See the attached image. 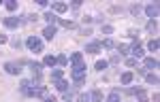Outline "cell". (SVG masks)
<instances>
[{
    "instance_id": "6da1fadb",
    "label": "cell",
    "mask_w": 160,
    "mask_h": 102,
    "mask_svg": "<svg viewBox=\"0 0 160 102\" xmlns=\"http://www.w3.org/2000/svg\"><path fill=\"white\" fill-rule=\"evenodd\" d=\"M26 96H30V98H47V87L45 85H30Z\"/></svg>"
},
{
    "instance_id": "7a4b0ae2",
    "label": "cell",
    "mask_w": 160,
    "mask_h": 102,
    "mask_svg": "<svg viewBox=\"0 0 160 102\" xmlns=\"http://www.w3.org/2000/svg\"><path fill=\"white\" fill-rule=\"evenodd\" d=\"M26 47L30 51H34V53H41L43 51V40L38 36H28L26 38Z\"/></svg>"
},
{
    "instance_id": "3957f363",
    "label": "cell",
    "mask_w": 160,
    "mask_h": 102,
    "mask_svg": "<svg viewBox=\"0 0 160 102\" xmlns=\"http://www.w3.org/2000/svg\"><path fill=\"white\" fill-rule=\"evenodd\" d=\"M4 70H7L9 75H19V72H22V64L19 62H7L4 64Z\"/></svg>"
},
{
    "instance_id": "277c9868",
    "label": "cell",
    "mask_w": 160,
    "mask_h": 102,
    "mask_svg": "<svg viewBox=\"0 0 160 102\" xmlns=\"http://www.w3.org/2000/svg\"><path fill=\"white\" fill-rule=\"evenodd\" d=\"M22 21H24L22 17H4V19H2V24L7 26V28H19Z\"/></svg>"
},
{
    "instance_id": "5b68a950",
    "label": "cell",
    "mask_w": 160,
    "mask_h": 102,
    "mask_svg": "<svg viewBox=\"0 0 160 102\" xmlns=\"http://www.w3.org/2000/svg\"><path fill=\"white\" fill-rule=\"evenodd\" d=\"M145 15H148L152 21H156V17H158V4L154 2V4H148L145 7Z\"/></svg>"
},
{
    "instance_id": "8992f818",
    "label": "cell",
    "mask_w": 160,
    "mask_h": 102,
    "mask_svg": "<svg viewBox=\"0 0 160 102\" xmlns=\"http://www.w3.org/2000/svg\"><path fill=\"white\" fill-rule=\"evenodd\" d=\"M68 11V4L66 2H53L51 4V13H66Z\"/></svg>"
},
{
    "instance_id": "52a82bcc",
    "label": "cell",
    "mask_w": 160,
    "mask_h": 102,
    "mask_svg": "<svg viewBox=\"0 0 160 102\" xmlns=\"http://www.w3.org/2000/svg\"><path fill=\"white\" fill-rule=\"evenodd\" d=\"M100 49H102V47H100L98 40H92V43H88V45H86V53H98Z\"/></svg>"
},
{
    "instance_id": "ba28073f",
    "label": "cell",
    "mask_w": 160,
    "mask_h": 102,
    "mask_svg": "<svg viewBox=\"0 0 160 102\" xmlns=\"http://www.w3.org/2000/svg\"><path fill=\"white\" fill-rule=\"evenodd\" d=\"M143 66H145V70H154V68H158V60H156V58H145V60H143Z\"/></svg>"
},
{
    "instance_id": "9c48e42d",
    "label": "cell",
    "mask_w": 160,
    "mask_h": 102,
    "mask_svg": "<svg viewBox=\"0 0 160 102\" xmlns=\"http://www.w3.org/2000/svg\"><path fill=\"white\" fill-rule=\"evenodd\" d=\"M130 53H132V58H135V60H139V58H143V47L137 43V45L130 47Z\"/></svg>"
},
{
    "instance_id": "30bf717a",
    "label": "cell",
    "mask_w": 160,
    "mask_h": 102,
    "mask_svg": "<svg viewBox=\"0 0 160 102\" xmlns=\"http://www.w3.org/2000/svg\"><path fill=\"white\" fill-rule=\"evenodd\" d=\"M43 36L47 38V40H53V36H56V26H47L43 30Z\"/></svg>"
},
{
    "instance_id": "8fae6325",
    "label": "cell",
    "mask_w": 160,
    "mask_h": 102,
    "mask_svg": "<svg viewBox=\"0 0 160 102\" xmlns=\"http://www.w3.org/2000/svg\"><path fill=\"white\" fill-rule=\"evenodd\" d=\"M71 64L77 66V64H83V53L81 51H75L73 55H71Z\"/></svg>"
},
{
    "instance_id": "7c38bea8",
    "label": "cell",
    "mask_w": 160,
    "mask_h": 102,
    "mask_svg": "<svg viewBox=\"0 0 160 102\" xmlns=\"http://www.w3.org/2000/svg\"><path fill=\"white\" fill-rule=\"evenodd\" d=\"M53 85H56V89L58 91H68V81H64V79H60V81H53Z\"/></svg>"
},
{
    "instance_id": "4fadbf2b",
    "label": "cell",
    "mask_w": 160,
    "mask_h": 102,
    "mask_svg": "<svg viewBox=\"0 0 160 102\" xmlns=\"http://www.w3.org/2000/svg\"><path fill=\"white\" fill-rule=\"evenodd\" d=\"M135 96L139 98V102H149L148 94H145V89H141V87H137V89H135Z\"/></svg>"
},
{
    "instance_id": "5bb4252c",
    "label": "cell",
    "mask_w": 160,
    "mask_h": 102,
    "mask_svg": "<svg viewBox=\"0 0 160 102\" xmlns=\"http://www.w3.org/2000/svg\"><path fill=\"white\" fill-rule=\"evenodd\" d=\"M43 19H45V21H47V26H53L56 24V21H58V17H56V13H45V15H43Z\"/></svg>"
},
{
    "instance_id": "9a60e30c",
    "label": "cell",
    "mask_w": 160,
    "mask_h": 102,
    "mask_svg": "<svg viewBox=\"0 0 160 102\" xmlns=\"http://www.w3.org/2000/svg\"><path fill=\"white\" fill-rule=\"evenodd\" d=\"M56 64H58L56 55H45V58H43V66H51V68H53Z\"/></svg>"
},
{
    "instance_id": "2e32d148",
    "label": "cell",
    "mask_w": 160,
    "mask_h": 102,
    "mask_svg": "<svg viewBox=\"0 0 160 102\" xmlns=\"http://www.w3.org/2000/svg\"><path fill=\"white\" fill-rule=\"evenodd\" d=\"M145 81H148L149 85H158V75L156 72H148L145 75Z\"/></svg>"
},
{
    "instance_id": "e0dca14e",
    "label": "cell",
    "mask_w": 160,
    "mask_h": 102,
    "mask_svg": "<svg viewBox=\"0 0 160 102\" xmlns=\"http://www.w3.org/2000/svg\"><path fill=\"white\" fill-rule=\"evenodd\" d=\"M90 100L92 102H102V91H100V89H94V91L90 94Z\"/></svg>"
},
{
    "instance_id": "ac0fdd59",
    "label": "cell",
    "mask_w": 160,
    "mask_h": 102,
    "mask_svg": "<svg viewBox=\"0 0 160 102\" xmlns=\"http://www.w3.org/2000/svg\"><path fill=\"white\" fill-rule=\"evenodd\" d=\"M120 79H122V83H124V85H128V83H132L135 75H132V72H122V76H120Z\"/></svg>"
},
{
    "instance_id": "d6986e66",
    "label": "cell",
    "mask_w": 160,
    "mask_h": 102,
    "mask_svg": "<svg viewBox=\"0 0 160 102\" xmlns=\"http://www.w3.org/2000/svg\"><path fill=\"white\" fill-rule=\"evenodd\" d=\"M105 102H120V89H113V91L109 94V98H107Z\"/></svg>"
},
{
    "instance_id": "ffe728a7",
    "label": "cell",
    "mask_w": 160,
    "mask_h": 102,
    "mask_svg": "<svg viewBox=\"0 0 160 102\" xmlns=\"http://www.w3.org/2000/svg\"><path fill=\"white\" fill-rule=\"evenodd\" d=\"M58 24H60L62 28H66V30H73L75 28V21H71V19H58Z\"/></svg>"
},
{
    "instance_id": "44dd1931",
    "label": "cell",
    "mask_w": 160,
    "mask_h": 102,
    "mask_svg": "<svg viewBox=\"0 0 160 102\" xmlns=\"http://www.w3.org/2000/svg\"><path fill=\"white\" fill-rule=\"evenodd\" d=\"M30 85H32V81H28V79H24V81L19 83V91H22V94L26 96V91L30 89Z\"/></svg>"
},
{
    "instance_id": "7402d4cb",
    "label": "cell",
    "mask_w": 160,
    "mask_h": 102,
    "mask_svg": "<svg viewBox=\"0 0 160 102\" xmlns=\"http://www.w3.org/2000/svg\"><path fill=\"white\" fill-rule=\"evenodd\" d=\"M62 75H64V72H62V68H56V70H51V81H60Z\"/></svg>"
},
{
    "instance_id": "603a6c76",
    "label": "cell",
    "mask_w": 160,
    "mask_h": 102,
    "mask_svg": "<svg viewBox=\"0 0 160 102\" xmlns=\"http://www.w3.org/2000/svg\"><path fill=\"white\" fill-rule=\"evenodd\" d=\"M107 66H109V62H107V60H98V62H96V66H94V68H96V70H98V72H102V70H105V68H107Z\"/></svg>"
},
{
    "instance_id": "cb8c5ba5",
    "label": "cell",
    "mask_w": 160,
    "mask_h": 102,
    "mask_svg": "<svg viewBox=\"0 0 160 102\" xmlns=\"http://www.w3.org/2000/svg\"><path fill=\"white\" fill-rule=\"evenodd\" d=\"M158 47H160L158 38H152V40H149V45H148V49L149 51H158Z\"/></svg>"
},
{
    "instance_id": "d4e9b609",
    "label": "cell",
    "mask_w": 160,
    "mask_h": 102,
    "mask_svg": "<svg viewBox=\"0 0 160 102\" xmlns=\"http://www.w3.org/2000/svg\"><path fill=\"white\" fill-rule=\"evenodd\" d=\"M100 47H105V49H113V47H115V43H113L111 38H105V40L100 43Z\"/></svg>"
},
{
    "instance_id": "484cf974",
    "label": "cell",
    "mask_w": 160,
    "mask_h": 102,
    "mask_svg": "<svg viewBox=\"0 0 160 102\" xmlns=\"http://www.w3.org/2000/svg\"><path fill=\"white\" fill-rule=\"evenodd\" d=\"M118 51H120V55H126V53H130V47L128 45H118Z\"/></svg>"
},
{
    "instance_id": "4316f807",
    "label": "cell",
    "mask_w": 160,
    "mask_h": 102,
    "mask_svg": "<svg viewBox=\"0 0 160 102\" xmlns=\"http://www.w3.org/2000/svg\"><path fill=\"white\" fill-rule=\"evenodd\" d=\"M56 60H58V64H60V66H66V64H68V58H66L64 53H60V55H58Z\"/></svg>"
},
{
    "instance_id": "83f0119b",
    "label": "cell",
    "mask_w": 160,
    "mask_h": 102,
    "mask_svg": "<svg viewBox=\"0 0 160 102\" xmlns=\"http://www.w3.org/2000/svg\"><path fill=\"white\" fill-rule=\"evenodd\" d=\"M156 30H158V24L149 19V21H148V32H156Z\"/></svg>"
},
{
    "instance_id": "f1b7e54d",
    "label": "cell",
    "mask_w": 160,
    "mask_h": 102,
    "mask_svg": "<svg viewBox=\"0 0 160 102\" xmlns=\"http://www.w3.org/2000/svg\"><path fill=\"white\" fill-rule=\"evenodd\" d=\"M4 7H7L9 11H15V9H17V2H15V0H9V2H4Z\"/></svg>"
},
{
    "instance_id": "f546056e",
    "label": "cell",
    "mask_w": 160,
    "mask_h": 102,
    "mask_svg": "<svg viewBox=\"0 0 160 102\" xmlns=\"http://www.w3.org/2000/svg\"><path fill=\"white\" fill-rule=\"evenodd\" d=\"M120 60H122V55H120V53H111V60H109V64H118Z\"/></svg>"
},
{
    "instance_id": "4dcf8cb0",
    "label": "cell",
    "mask_w": 160,
    "mask_h": 102,
    "mask_svg": "<svg viewBox=\"0 0 160 102\" xmlns=\"http://www.w3.org/2000/svg\"><path fill=\"white\" fill-rule=\"evenodd\" d=\"M77 102H90V94H79V98H77Z\"/></svg>"
},
{
    "instance_id": "1f68e13d",
    "label": "cell",
    "mask_w": 160,
    "mask_h": 102,
    "mask_svg": "<svg viewBox=\"0 0 160 102\" xmlns=\"http://www.w3.org/2000/svg\"><path fill=\"white\" fill-rule=\"evenodd\" d=\"M102 34H105V36L113 34V26H102Z\"/></svg>"
},
{
    "instance_id": "d6a6232c",
    "label": "cell",
    "mask_w": 160,
    "mask_h": 102,
    "mask_svg": "<svg viewBox=\"0 0 160 102\" xmlns=\"http://www.w3.org/2000/svg\"><path fill=\"white\" fill-rule=\"evenodd\" d=\"M130 13H132V15H139V13H141V7H139V4H130Z\"/></svg>"
},
{
    "instance_id": "836d02e7",
    "label": "cell",
    "mask_w": 160,
    "mask_h": 102,
    "mask_svg": "<svg viewBox=\"0 0 160 102\" xmlns=\"http://www.w3.org/2000/svg\"><path fill=\"white\" fill-rule=\"evenodd\" d=\"M126 66H130V68L137 66V60H135V58H128V60H126Z\"/></svg>"
},
{
    "instance_id": "e575fe53",
    "label": "cell",
    "mask_w": 160,
    "mask_h": 102,
    "mask_svg": "<svg viewBox=\"0 0 160 102\" xmlns=\"http://www.w3.org/2000/svg\"><path fill=\"white\" fill-rule=\"evenodd\" d=\"M13 47H15V49H19V47H22V40H19V38H15V40H13Z\"/></svg>"
},
{
    "instance_id": "d590c367",
    "label": "cell",
    "mask_w": 160,
    "mask_h": 102,
    "mask_svg": "<svg viewBox=\"0 0 160 102\" xmlns=\"http://www.w3.org/2000/svg\"><path fill=\"white\" fill-rule=\"evenodd\" d=\"M90 21H94V17H92V15H86V17H83V24H90Z\"/></svg>"
},
{
    "instance_id": "8d00e7d4",
    "label": "cell",
    "mask_w": 160,
    "mask_h": 102,
    "mask_svg": "<svg viewBox=\"0 0 160 102\" xmlns=\"http://www.w3.org/2000/svg\"><path fill=\"white\" fill-rule=\"evenodd\" d=\"M79 7H81V2H73V4H71V9H73V11H77Z\"/></svg>"
},
{
    "instance_id": "74e56055",
    "label": "cell",
    "mask_w": 160,
    "mask_h": 102,
    "mask_svg": "<svg viewBox=\"0 0 160 102\" xmlns=\"http://www.w3.org/2000/svg\"><path fill=\"white\" fill-rule=\"evenodd\" d=\"M7 40H9V38L4 36V34H0V45H4V43H7Z\"/></svg>"
},
{
    "instance_id": "f35d334b",
    "label": "cell",
    "mask_w": 160,
    "mask_h": 102,
    "mask_svg": "<svg viewBox=\"0 0 160 102\" xmlns=\"http://www.w3.org/2000/svg\"><path fill=\"white\" fill-rule=\"evenodd\" d=\"M43 102H56V98H53V96H47V98H45Z\"/></svg>"
}]
</instances>
